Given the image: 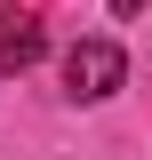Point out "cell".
<instances>
[{
    "instance_id": "6da1fadb",
    "label": "cell",
    "mask_w": 152,
    "mask_h": 160,
    "mask_svg": "<svg viewBox=\"0 0 152 160\" xmlns=\"http://www.w3.org/2000/svg\"><path fill=\"white\" fill-rule=\"evenodd\" d=\"M128 80V56H120L112 40H72V56H64V88H72L80 104H104Z\"/></svg>"
},
{
    "instance_id": "7a4b0ae2",
    "label": "cell",
    "mask_w": 152,
    "mask_h": 160,
    "mask_svg": "<svg viewBox=\"0 0 152 160\" xmlns=\"http://www.w3.org/2000/svg\"><path fill=\"white\" fill-rule=\"evenodd\" d=\"M48 56V24L32 0H0V72H32Z\"/></svg>"
},
{
    "instance_id": "3957f363",
    "label": "cell",
    "mask_w": 152,
    "mask_h": 160,
    "mask_svg": "<svg viewBox=\"0 0 152 160\" xmlns=\"http://www.w3.org/2000/svg\"><path fill=\"white\" fill-rule=\"evenodd\" d=\"M112 8H120V16H136V8H144V0H112Z\"/></svg>"
}]
</instances>
